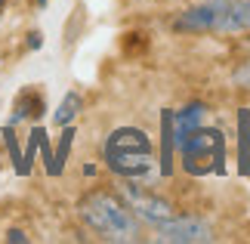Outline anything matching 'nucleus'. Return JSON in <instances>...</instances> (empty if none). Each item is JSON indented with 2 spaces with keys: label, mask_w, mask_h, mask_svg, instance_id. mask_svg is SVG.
<instances>
[{
  "label": "nucleus",
  "mask_w": 250,
  "mask_h": 244,
  "mask_svg": "<svg viewBox=\"0 0 250 244\" xmlns=\"http://www.w3.org/2000/svg\"><path fill=\"white\" fill-rule=\"evenodd\" d=\"M170 28L188 37H244L250 34V0H198L179 9Z\"/></svg>",
  "instance_id": "nucleus-2"
},
{
  "label": "nucleus",
  "mask_w": 250,
  "mask_h": 244,
  "mask_svg": "<svg viewBox=\"0 0 250 244\" xmlns=\"http://www.w3.org/2000/svg\"><path fill=\"white\" fill-rule=\"evenodd\" d=\"M216 226L213 220L188 213V217H167L155 226V241L161 244H213Z\"/></svg>",
  "instance_id": "nucleus-3"
},
{
  "label": "nucleus",
  "mask_w": 250,
  "mask_h": 244,
  "mask_svg": "<svg viewBox=\"0 0 250 244\" xmlns=\"http://www.w3.org/2000/svg\"><path fill=\"white\" fill-rule=\"evenodd\" d=\"M229 84L235 87V90L241 93H250V59H241L232 65V71H229Z\"/></svg>",
  "instance_id": "nucleus-4"
},
{
  "label": "nucleus",
  "mask_w": 250,
  "mask_h": 244,
  "mask_svg": "<svg viewBox=\"0 0 250 244\" xmlns=\"http://www.w3.org/2000/svg\"><path fill=\"white\" fill-rule=\"evenodd\" d=\"M81 226L90 232L93 238L108 241V244H136L146 238V226L130 207V201L114 189H90L83 192L78 204H74Z\"/></svg>",
  "instance_id": "nucleus-1"
},
{
  "label": "nucleus",
  "mask_w": 250,
  "mask_h": 244,
  "mask_svg": "<svg viewBox=\"0 0 250 244\" xmlns=\"http://www.w3.org/2000/svg\"><path fill=\"white\" fill-rule=\"evenodd\" d=\"M78 109H81V96L78 93H68V96H65V102L59 105V111H56V124H68L74 114H78Z\"/></svg>",
  "instance_id": "nucleus-5"
}]
</instances>
